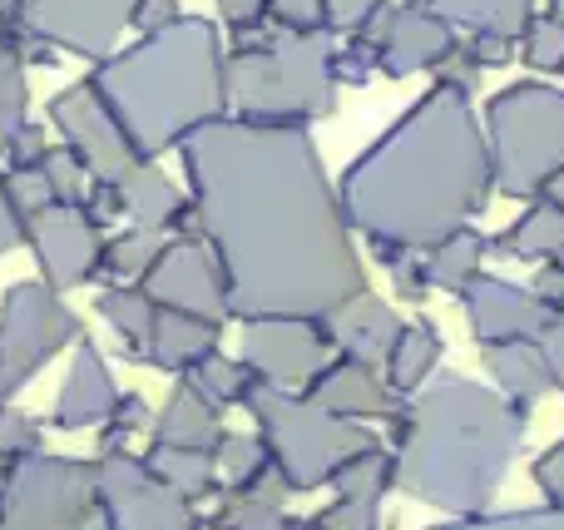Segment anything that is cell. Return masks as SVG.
I'll use <instances>...</instances> for the list:
<instances>
[{
	"instance_id": "1",
	"label": "cell",
	"mask_w": 564,
	"mask_h": 530,
	"mask_svg": "<svg viewBox=\"0 0 564 530\" xmlns=\"http://www.w3.org/2000/svg\"><path fill=\"white\" fill-rule=\"evenodd\" d=\"M198 234L214 244L228 317H332L367 293L341 194L302 125L208 119L178 144Z\"/></svg>"
},
{
	"instance_id": "2",
	"label": "cell",
	"mask_w": 564,
	"mask_h": 530,
	"mask_svg": "<svg viewBox=\"0 0 564 530\" xmlns=\"http://www.w3.org/2000/svg\"><path fill=\"white\" fill-rule=\"evenodd\" d=\"M490 184L486 139L466 95L441 85L341 179L347 224L377 244L381 263L401 248H431L480 214Z\"/></svg>"
},
{
	"instance_id": "3",
	"label": "cell",
	"mask_w": 564,
	"mask_h": 530,
	"mask_svg": "<svg viewBox=\"0 0 564 530\" xmlns=\"http://www.w3.org/2000/svg\"><path fill=\"white\" fill-rule=\"evenodd\" d=\"M525 426V402H510L506 392L466 377H441L416 402H406V412H397L391 486L436 511L480 516L496 506Z\"/></svg>"
},
{
	"instance_id": "4",
	"label": "cell",
	"mask_w": 564,
	"mask_h": 530,
	"mask_svg": "<svg viewBox=\"0 0 564 530\" xmlns=\"http://www.w3.org/2000/svg\"><path fill=\"white\" fill-rule=\"evenodd\" d=\"M89 85L99 89L139 159L169 154L228 105L224 45L214 20L178 15L159 30H144L129 50L99 60Z\"/></svg>"
},
{
	"instance_id": "5",
	"label": "cell",
	"mask_w": 564,
	"mask_h": 530,
	"mask_svg": "<svg viewBox=\"0 0 564 530\" xmlns=\"http://www.w3.org/2000/svg\"><path fill=\"white\" fill-rule=\"evenodd\" d=\"M332 50L317 35H282L253 40L243 30V45L224 55V89L238 105V119L253 125H307L332 109Z\"/></svg>"
},
{
	"instance_id": "6",
	"label": "cell",
	"mask_w": 564,
	"mask_h": 530,
	"mask_svg": "<svg viewBox=\"0 0 564 530\" xmlns=\"http://www.w3.org/2000/svg\"><path fill=\"white\" fill-rule=\"evenodd\" d=\"M243 407L253 412L258 436L268 442V456H273V466L282 472L288 491H317L351 456L381 446L361 422L337 417L327 407H317L312 397L282 392V387H268V382L248 387Z\"/></svg>"
},
{
	"instance_id": "7",
	"label": "cell",
	"mask_w": 564,
	"mask_h": 530,
	"mask_svg": "<svg viewBox=\"0 0 564 530\" xmlns=\"http://www.w3.org/2000/svg\"><path fill=\"white\" fill-rule=\"evenodd\" d=\"M496 134V179L506 194H535L564 174V95L540 85H516L490 105Z\"/></svg>"
},
{
	"instance_id": "8",
	"label": "cell",
	"mask_w": 564,
	"mask_h": 530,
	"mask_svg": "<svg viewBox=\"0 0 564 530\" xmlns=\"http://www.w3.org/2000/svg\"><path fill=\"white\" fill-rule=\"evenodd\" d=\"M85 337L79 313L45 283H10L0 298V397L15 402V392H25L40 377V367L50 357H59L65 347H75Z\"/></svg>"
},
{
	"instance_id": "9",
	"label": "cell",
	"mask_w": 564,
	"mask_h": 530,
	"mask_svg": "<svg viewBox=\"0 0 564 530\" xmlns=\"http://www.w3.org/2000/svg\"><path fill=\"white\" fill-rule=\"evenodd\" d=\"M95 516V462L20 456L0 472V530H75Z\"/></svg>"
},
{
	"instance_id": "10",
	"label": "cell",
	"mask_w": 564,
	"mask_h": 530,
	"mask_svg": "<svg viewBox=\"0 0 564 530\" xmlns=\"http://www.w3.org/2000/svg\"><path fill=\"white\" fill-rule=\"evenodd\" d=\"M95 511L109 530H198L194 501L169 491L144 456L99 452L95 456Z\"/></svg>"
},
{
	"instance_id": "11",
	"label": "cell",
	"mask_w": 564,
	"mask_h": 530,
	"mask_svg": "<svg viewBox=\"0 0 564 530\" xmlns=\"http://www.w3.org/2000/svg\"><path fill=\"white\" fill-rule=\"evenodd\" d=\"M50 125L59 129L65 149L85 164V174L95 179V184H119V179L139 164V154L129 149L119 119L109 115V105L99 99V89L89 85V79H75L69 89H59V95L50 99Z\"/></svg>"
},
{
	"instance_id": "12",
	"label": "cell",
	"mask_w": 564,
	"mask_h": 530,
	"mask_svg": "<svg viewBox=\"0 0 564 530\" xmlns=\"http://www.w3.org/2000/svg\"><path fill=\"white\" fill-rule=\"evenodd\" d=\"M243 363L258 382L297 392L332 363V337L322 317H253L243 327Z\"/></svg>"
},
{
	"instance_id": "13",
	"label": "cell",
	"mask_w": 564,
	"mask_h": 530,
	"mask_svg": "<svg viewBox=\"0 0 564 530\" xmlns=\"http://www.w3.org/2000/svg\"><path fill=\"white\" fill-rule=\"evenodd\" d=\"M149 298L159 307H178V313H198L224 323L228 317V288H224V268H218V253L204 234H178L164 238L154 268L139 278Z\"/></svg>"
},
{
	"instance_id": "14",
	"label": "cell",
	"mask_w": 564,
	"mask_h": 530,
	"mask_svg": "<svg viewBox=\"0 0 564 530\" xmlns=\"http://www.w3.org/2000/svg\"><path fill=\"white\" fill-rule=\"evenodd\" d=\"M15 30L99 65L129 30V0H30Z\"/></svg>"
},
{
	"instance_id": "15",
	"label": "cell",
	"mask_w": 564,
	"mask_h": 530,
	"mask_svg": "<svg viewBox=\"0 0 564 530\" xmlns=\"http://www.w3.org/2000/svg\"><path fill=\"white\" fill-rule=\"evenodd\" d=\"M99 228L105 224L85 204H50L35 224H25V244L35 253V268L55 293H69V288L99 278V248H105Z\"/></svg>"
},
{
	"instance_id": "16",
	"label": "cell",
	"mask_w": 564,
	"mask_h": 530,
	"mask_svg": "<svg viewBox=\"0 0 564 530\" xmlns=\"http://www.w3.org/2000/svg\"><path fill=\"white\" fill-rule=\"evenodd\" d=\"M119 382L109 372L105 353H99L89 337H79L75 353H69V372L55 392V407H50V426L55 432H89V426H105L119 407Z\"/></svg>"
},
{
	"instance_id": "17",
	"label": "cell",
	"mask_w": 564,
	"mask_h": 530,
	"mask_svg": "<svg viewBox=\"0 0 564 530\" xmlns=\"http://www.w3.org/2000/svg\"><path fill=\"white\" fill-rule=\"evenodd\" d=\"M466 313L470 333L480 337V347L490 343H540L550 323V307L535 293L516 283H496V278H476L466 288Z\"/></svg>"
},
{
	"instance_id": "18",
	"label": "cell",
	"mask_w": 564,
	"mask_h": 530,
	"mask_svg": "<svg viewBox=\"0 0 564 530\" xmlns=\"http://www.w3.org/2000/svg\"><path fill=\"white\" fill-rule=\"evenodd\" d=\"M307 397L317 407H327V412L351 417V422H357V417H397L401 412L397 392H391L387 377H381V367L341 357V353L307 382Z\"/></svg>"
},
{
	"instance_id": "19",
	"label": "cell",
	"mask_w": 564,
	"mask_h": 530,
	"mask_svg": "<svg viewBox=\"0 0 564 530\" xmlns=\"http://www.w3.org/2000/svg\"><path fill=\"white\" fill-rule=\"evenodd\" d=\"M322 323H327L332 353L357 357V363H371V367H387L391 347H397L401 327H406L387 303H381V298H371V293H357L351 303H341L332 317H322Z\"/></svg>"
},
{
	"instance_id": "20",
	"label": "cell",
	"mask_w": 564,
	"mask_h": 530,
	"mask_svg": "<svg viewBox=\"0 0 564 530\" xmlns=\"http://www.w3.org/2000/svg\"><path fill=\"white\" fill-rule=\"evenodd\" d=\"M218 337H224V323H214V317L159 307L154 327H149V343H144V363L159 367V372L184 377L194 363H204L208 353H218Z\"/></svg>"
},
{
	"instance_id": "21",
	"label": "cell",
	"mask_w": 564,
	"mask_h": 530,
	"mask_svg": "<svg viewBox=\"0 0 564 530\" xmlns=\"http://www.w3.org/2000/svg\"><path fill=\"white\" fill-rule=\"evenodd\" d=\"M115 198H119V214L134 218V228H178V224H198L194 218V204L178 198V188L169 184V174L154 164V159H139L124 179L115 184Z\"/></svg>"
},
{
	"instance_id": "22",
	"label": "cell",
	"mask_w": 564,
	"mask_h": 530,
	"mask_svg": "<svg viewBox=\"0 0 564 530\" xmlns=\"http://www.w3.org/2000/svg\"><path fill=\"white\" fill-rule=\"evenodd\" d=\"M218 407L208 402L198 387H188L178 377V387L169 392V402L159 407V417L149 422V436L159 446H194V452H214L218 436H224V422H218Z\"/></svg>"
},
{
	"instance_id": "23",
	"label": "cell",
	"mask_w": 564,
	"mask_h": 530,
	"mask_svg": "<svg viewBox=\"0 0 564 530\" xmlns=\"http://www.w3.org/2000/svg\"><path fill=\"white\" fill-rule=\"evenodd\" d=\"M451 55V25L426 10H397L391 30L381 40V65L387 75H411L421 65H441Z\"/></svg>"
},
{
	"instance_id": "24",
	"label": "cell",
	"mask_w": 564,
	"mask_h": 530,
	"mask_svg": "<svg viewBox=\"0 0 564 530\" xmlns=\"http://www.w3.org/2000/svg\"><path fill=\"white\" fill-rule=\"evenodd\" d=\"M486 367H490V377L500 382V392H506L510 402L530 407L535 397H545L550 387H555L550 363H545V347L540 343H490Z\"/></svg>"
},
{
	"instance_id": "25",
	"label": "cell",
	"mask_w": 564,
	"mask_h": 530,
	"mask_svg": "<svg viewBox=\"0 0 564 530\" xmlns=\"http://www.w3.org/2000/svg\"><path fill=\"white\" fill-rule=\"evenodd\" d=\"M149 472L159 476V482L169 486V491H178L184 501H204V496L224 491V482H218V456L214 452H194V446H159L149 442L144 452Z\"/></svg>"
},
{
	"instance_id": "26",
	"label": "cell",
	"mask_w": 564,
	"mask_h": 530,
	"mask_svg": "<svg viewBox=\"0 0 564 530\" xmlns=\"http://www.w3.org/2000/svg\"><path fill=\"white\" fill-rule=\"evenodd\" d=\"M95 313L109 323V333L124 343L129 357H144V343H149V327H154V313L159 303L144 293L139 283H109L95 293Z\"/></svg>"
},
{
	"instance_id": "27",
	"label": "cell",
	"mask_w": 564,
	"mask_h": 530,
	"mask_svg": "<svg viewBox=\"0 0 564 530\" xmlns=\"http://www.w3.org/2000/svg\"><path fill=\"white\" fill-rule=\"evenodd\" d=\"M441 353H446V343H441L436 323H406L397 337V347H391V357H387V387L397 397L421 392L426 377L436 372Z\"/></svg>"
},
{
	"instance_id": "28",
	"label": "cell",
	"mask_w": 564,
	"mask_h": 530,
	"mask_svg": "<svg viewBox=\"0 0 564 530\" xmlns=\"http://www.w3.org/2000/svg\"><path fill=\"white\" fill-rule=\"evenodd\" d=\"M159 248H164V234H154V228H129V234L109 238V244L99 248V278H109V283H139V278L154 268Z\"/></svg>"
},
{
	"instance_id": "29",
	"label": "cell",
	"mask_w": 564,
	"mask_h": 530,
	"mask_svg": "<svg viewBox=\"0 0 564 530\" xmlns=\"http://www.w3.org/2000/svg\"><path fill=\"white\" fill-rule=\"evenodd\" d=\"M184 382L188 387H198V392L208 397V402L218 407V412H224V407H234V402H243L248 397V387L258 382L253 372H248V363L243 357H238V363H228L224 353H208L204 363H194L184 372Z\"/></svg>"
},
{
	"instance_id": "30",
	"label": "cell",
	"mask_w": 564,
	"mask_h": 530,
	"mask_svg": "<svg viewBox=\"0 0 564 530\" xmlns=\"http://www.w3.org/2000/svg\"><path fill=\"white\" fill-rule=\"evenodd\" d=\"M480 253H486V244H480L476 234H451L441 238L436 248H431V288H451V293H466L470 283H476V268H480Z\"/></svg>"
},
{
	"instance_id": "31",
	"label": "cell",
	"mask_w": 564,
	"mask_h": 530,
	"mask_svg": "<svg viewBox=\"0 0 564 530\" xmlns=\"http://www.w3.org/2000/svg\"><path fill=\"white\" fill-rule=\"evenodd\" d=\"M25 60H20L15 40L0 45V154L10 149V139L25 129V109H30V85H25Z\"/></svg>"
},
{
	"instance_id": "32",
	"label": "cell",
	"mask_w": 564,
	"mask_h": 530,
	"mask_svg": "<svg viewBox=\"0 0 564 530\" xmlns=\"http://www.w3.org/2000/svg\"><path fill=\"white\" fill-rule=\"evenodd\" d=\"M500 248L516 258H560L564 253V208H530L516 224V234L500 238Z\"/></svg>"
},
{
	"instance_id": "33",
	"label": "cell",
	"mask_w": 564,
	"mask_h": 530,
	"mask_svg": "<svg viewBox=\"0 0 564 530\" xmlns=\"http://www.w3.org/2000/svg\"><path fill=\"white\" fill-rule=\"evenodd\" d=\"M214 456H218V482H224V491H238V486H248L253 476H263L268 466H273L263 436H243V432L218 436Z\"/></svg>"
},
{
	"instance_id": "34",
	"label": "cell",
	"mask_w": 564,
	"mask_h": 530,
	"mask_svg": "<svg viewBox=\"0 0 564 530\" xmlns=\"http://www.w3.org/2000/svg\"><path fill=\"white\" fill-rule=\"evenodd\" d=\"M436 6L456 20H470L480 35H506V40L530 20V0H436Z\"/></svg>"
},
{
	"instance_id": "35",
	"label": "cell",
	"mask_w": 564,
	"mask_h": 530,
	"mask_svg": "<svg viewBox=\"0 0 564 530\" xmlns=\"http://www.w3.org/2000/svg\"><path fill=\"white\" fill-rule=\"evenodd\" d=\"M327 486L337 496H371V501H381V496H387V486H391V452L371 446V452L351 456V462L341 466Z\"/></svg>"
},
{
	"instance_id": "36",
	"label": "cell",
	"mask_w": 564,
	"mask_h": 530,
	"mask_svg": "<svg viewBox=\"0 0 564 530\" xmlns=\"http://www.w3.org/2000/svg\"><path fill=\"white\" fill-rule=\"evenodd\" d=\"M0 184H6V198H10V208H15L20 228L35 224V218L55 204V194H50L40 169H0Z\"/></svg>"
},
{
	"instance_id": "37",
	"label": "cell",
	"mask_w": 564,
	"mask_h": 530,
	"mask_svg": "<svg viewBox=\"0 0 564 530\" xmlns=\"http://www.w3.org/2000/svg\"><path fill=\"white\" fill-rule=\"evenodd\" d=\"M40 446H45V426L20 412L15 402H0V466L20 462V456H35Z\"/></svg>"
},
{
	"instance_id": "38",
	"label": "cell",
	"mask_w": 564,
	"mask_h": 530,
	"mask_svg": "<svg viewBox=\"0 0 564 530\" xmlns=\"http://www.w3.org/2000/svg\"><path fill=\"white\" fill-rule=\"evenodd\" d=\"M40 174H45V184H50V194H55V204H85V198H89V184H95V179L85 174V164H79V159L69 154L65 144L50 149L45 164H40Z\"/></svg>"
},
{
	"instance_id": "39",
	"label": "cell",
	"mask_w": 564,
	"mask_h": 530,
	"mask_svg": "<svg viewBox=\"0 0 564 530\" xmlns=\"http://www.w3.org/2000/svg\"><path fill=\"white\" fill-rule=\"evenodd\" d=\"M214 530H288V516L273 501H253V496H234L228 491L224 511L208 521Z\"/></svg>"
},
{
	"instance_id": "40",
	"label": "cell",
	"mask_w": 564,
	"mask_h": 530,
	"mask_svg": "<svg viewBox=\"0 0 564 530\" xmlns=\"http://www.w3.org/2000/svg\"><path fill=\"white\" fill-rule=\"evenodd\" d=\"M436 530H564V506H545V511H510V516H460Z\"/></svg>"
},
{
	"instance_id": "41",
	"label": "cell",
	"mask_w": 564,
	"mask_h": 530,
	"mask_svg": "<svg viewBox=\"0 0 564 530\" xmlns=\"http://www.w3.org/2000/svg\"><path fill=\"white\" fill-rule=\"evenodd\" d=\"M317 526H327V530H381V501H371V496H337V501L317 516Z\"/></svg>"
},
{
	"instance_id": "42",
	"label": "cell",
	"mask_w": 564,
	"mask_h": 530,
	"mask_svg": "<svg viewBox=\"0 0 564 530\" xmlns=\"http://www.w3.org/2000/svg\"><path fill=\"white\" fill-rule=\"evenodd\" d=\"M525 60L540 69H564V20H535L530 25Z\"/></svg>"
},
{
	"instance_id": "43",
	"label": "cell",
	"mask_w": 564,
	"mask_h": 530,
	"mask_svg": "<svg viewBox=\"0 0 564 530\" xmlns=\"http://www.w3.org/2000/svg\"><path fill=\"white\" fill-rule=\"evenodd\" d=\"M268 10L282 30H297V35H317L327 25V0H268Z\"/></svg>"
},
{
	"instance_id": "44",
	"label": "cell",
	"mask_w": 564,
	"mask_h": 530,
	"mask_svg": "<svg viewBox=\"0 0 564 530\" xmlns=\"http://www.w3.org/2000/svg\"><path fill=\"white\" fill-rule=\"evenodd\" d=\"M45 154H50L45 129L25 125L15 139H10V149H6V169H40V164H45Z\"/></svg>"
},
{
	"instance_id": "45",
	"label": "cell",
	"mask_w": 564,
	"mask_h": 530,
	"mask_svg": "<svg viewBox=\"0 0 564 530\" xmlns=\"http://www.w3.org/2000/svg\"><path fill=\"white\" fill-rule=\"evenodd\" d=\"M535 486L545 491L550 506H564V442L550 446V452L535 462Z\"/></svg>"
},
{
	"instance_id": "46",
	"label": "cell",
	"mask_w": 564,
	"mask_h": 530,
	"mask_svg": "<svg viewBox=\"0 0 564 530\" xmlns=\"http://www.w3.org/2000/svg\"><path fill=\"white\" fill-rule=\"evenodd\" d=\"M178 20V0H129V25L144 35V30H159Z\"/></svg>"
},
{
	"instance_id": "47",
	"label": "cell",
	"mask_w": 564,
	"mask_h": 530,
	"mask_svg": "<svg viewBox=\"0 0 564 530\" xmlns=\"http://www.w3.org/2000/svg\"><path fill=\"white\" fill-rule=\"evenodd\" d=\"M540 347H545V363H550V377H555V387H564V307L550 313L545 333H540Z\"/></svg>"
},
{
	"instance_id": "48",
	"label": "cell",
	"mask_w": 564,
	"mask_h": 530,
	"mask_svg": "<svg viewBox=\"0 0 564 530\" xmlns=\"http://www.w3.org/2000/svg\"><path fill=\"white\" fill-rule=\"evenodd\" d=\"M218 6H224V20L234 30H248L268 15V0H218Z\"/></svg>"
},
{
	"instance_id": "49",
	"label": "cell",
	"mask_w": 564,
	"mask_h": 530,
	"mask_svg": "<svg viewBox=\"0 0 564 530\" xmlns=\"http://www.w3.org/2000/svg\"><path fill=\"white\" fill-rule=\"evenodd\" d=\"M25 238V228H20V218H15V208H10V198H6V184H0V253H10V248Z\"/></svg>"
},
{
	"instance_id": "50",
	"label": "cell",
	"mask_w": 564,
	"mask_h": 530,
	"mask_svg": "<svg viewBox=\"0 0 564 530\" xmlns=\"http://www.w3.org/2000/svg\"><path fill=\"white\" fill-rule=\"evenodd\" d=\"M371 6H377V0H327V20L332 25H357Z\"/></svg>"
},
{
	"instance_id": "51",
	"label": "cell",
	"mask_w": 564,
	"mask_h": 530,
	"mask_svg": "<svg viewBox=\"0 0 564 530\" xmlns=\"http://www.w3.org/2000/svg\"><path fill=\"white\" fill-rule=\"evenodd\" d=\"M75 530H109V526H105V516H99V511H95V516H85V521H79Z\"/></svg>"
},
{
	"instance_id": "52",
	"label": "cell",
	"mask_w": 564,
	"mask_h": 530,
	"mask_svg": "<svg viewBox=\"0 0 564 530\" xmlns=\"http://www.w3.org/2000/svg\"><path fill=\"white\" fill-rule=\"evenodd\" d=\"M288 530H327V526H317V521H288Z\"/></svg>"
},
{
	"instance_id": "53",
	"label": "cell",
	"mask_w": 564,
	"mask_h": 530,
	"mask_svg": "<svg viewBox=\"0 0 564 530\" xmlns=\"http://www.w3.org/2000/svg\"><path fill=\"white\" fill-rule=\"evenodd\" d=\"M6 40H10V20H0V45H6Z\"/></svg>"
},
{
	"instance_id": "54",
	"label": "cell",
	"mask_w": 564,
	"mask_h": 530,
	"mask_svg": "<svg viewBox=\"0 0 564 530\" xmlns=\"http://www.w3.org/2000/svg\"><path fill=\"white\" fill-rule=\"evenodd\" d=\"M555 10H560V20H564V0H555Z\"/></svg>"
},
{
	"instance_id": "55",
	"label": "cell",
	"mask_w": 564,
	"mask_h": 530,
	"mask_svg": "<svg viewBox=\"0 0 564 530\" xmlns=\"http://www.w3.org/2000/svg\"><path fill=\"white\" fill-rule=\"evenodd\" d=\"M560 263H564V253H560Z\"/></svg>"
},
{
	"instance_id": "56",
	"label": "cell",
	"mask_w": 564,
	"mask_h": 530,
	"mask_svg": "<svg viewBox=\"0 0 564 530\" xmlns=\"http://www.w3.org/2000/svg\"><path fill=\"white\" fill-rule=\"evenodd\" d=\"M0 402H6V397H0Z\"/></svg>"
}]
</instances>
